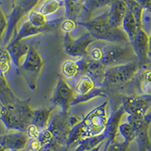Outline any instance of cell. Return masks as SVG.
I'll return each mask as SVG.
<instances>
[{
    "instance_id": "d6a6232c",
    "label": "cell",
    "mask_w": 151,
    "mask_h": 151,
    "mask_svg": "<svg viewBox=\"0 0 151 151\" xmlns=\"http://www.w3.org/2000/svg\"><path fill=\"white\" fill-rule=\"evenodd\" d=\"M78 22L70 19H64V21H62L60 24V28L64 32V33H70L72 34L73 32L76 30L77 27Z\"/></svg>"
},
{
    "instance_id": "7402d4cb",
    "label": "cell",
    "mask_w": 151,
    "mask_h": 151,
    "mask_svg": "<svg viewBox=\"0 0 151 151\" xmlns=\"http://www.w3.org/2000/svg\"><path fill=\"white\" fill-rule=\"evenodd\" d=\"M138 29H141V28H139L137 26V22H136L132 12L129 9H127V12H126V14H125L123 21H122V29L127 36L129 42H131L134 40Z\"/></svg>"
},
{
    "instance_id": "8992f818",
    "label": "cell",
    "mask_w": 151,
    "mask_h": 151,
    "mask_svg": "<svg viewBox=\"0 0 151 151\" xmlns=\"http://www.w3.org/2000/svg\"><path fill=\"white\" fill-rule=\"evenodd\" d=\"M44 60L40 52L34 47H30L21 66L17 69L19 73L33 91L37 88L38 79L44 67Z\"/></svg>"
},
{
    "instance_id": "836d02e7",
    "label": "cell",
    "mask_w": 151,
    "mask_h": 151,
    "mask_svg": "<svg viewBox=\"0 0 151 151\" xmlns=\"http://www.w3.org/2000/svg\"><path fill=\"white\" fill-rule=\"evenodd\" d=\"M7 25V17L5 16V14H4L3 11H2L1 6H0V45H1L2 38H3L5 31H6Z\"/></svg>"
},
{
    "instance_id": "74e56055",
    "label": "cell",
    "mask_w": 151,
    "mask_h": 151,
    "mask_svg": "<svg viewBox=\"0 0 151 151\" xmlns=\"http://www.w3.org/2000/svg\"><path fill=\"white\" fill-rule=\"evenodd\" d=\"M23 151H29V150L27 149V150H23Z\"/></svg>"
},
{
    "instance_id": "ffe728a7",
    "label": "cell",
    "mask_w": 151,
    "mask_h": 151,
    "mask_svg": "<svg viewBox=\"0 0 151 151\" xmlns=\"http://www.w3.org/2000/svg\"><path fill=\"white\" fill-rule=\"evenodd\" d=\"M53 109H37L33 110V119L31 124L37 128L40 132L48 128L52 116Z\"/></svg>"
},
{
    "instance_id": "4fadbf2b",
    "label": "cell",
    "mask_w": 151,
    "mask_h": 151,
    "mask_svg": "<svg viewBox=\"0 0 151 151\" xmlns=\"http://www.w3.org/2000/svg\"><path fill=\"white\" fill-rule=\"evenodd\" d=\"M87 58L77 60H67L60 67L62 77L71 88L74 86L82 76L86 74Z\"/></svg>"
},
{
    "instance_id": "7c38bea8",
    "label": "cell",
    "mask_w": 151,
    "mask_h": 151,
    "mask_svg": "<svg viewBox=\"0 0 151 151\" xmlns=\"http://www.w3.org/2000/svg\"><path fill=\"white\" fill-rule=\"evenodd\" d=\"M121 106L129 116H145L151 108V94L125 97Z\"/></svg>"
},
{
    "instance_id": "ba28073f",
    "label": "cell",
    "mask_w": 151,
    "mask_h": 151,
    "mask_svg": "<svg viewBox=\"0 0 151 151\" xmlns=\"http://www.w3.org/2000/svg\"><path fill=\"white\" fill-rule=\"evenodd\" d=\"M140 66L137 61L106 67L103 86L113 88L129 83L137 75Z\"/></svg>"
},
{
    "instance_id": "f1b7e54d",
    "label": "cell",
    "mask_w": 151,
    "mask_h": 151,
    "mask_svg": "<svg viewBox=\"0 0 151 151\" xmlns=\"http://www.w3.org/2000/svg\"><path fill=\"white\" fill-rule=\"evenodd\" d=\"M127 4L128 9L130 10L137 24V26L139 28H143V15L144 13V9L142 7V5L139 3L138 1H125Z\"/></svg>"
},
{
    "instance_id": "4dcf8cb0",
    "label": "cell",
    "mask_w": 151,
    "mask_h": 151,
    "mask_svg": "<svg viewBox=\"0 0 151 151\" xmlns=\"http://www.w3.org/2000/svg\"><path fill=\"white\" fill-rule=\"evenodd\" d=\"M106 93L105 90L103 89L102 87H98L94 91H91V93L88 94L87 95L81 97H76L73 103V105L79 104L81 103H86V102L89 101L91 100L94 99L95 98H98V97H104V98H106Z\"/></svg>"
},
{
    "instance_id": "d6986e66",
    "label": "cell",
    "mask_w": 151,
    "mask_h": 151,
    "mask_svg": "<svg viewBox=\"0 0 151 151\" xmlns=\"http://www.w3.org/2000/svg\"><path fill=\"white\" fill-rule=\"evenodd\" d=\"M98 87L95 81L89 75L85 74L78 79L72 88L75 92L76 97H81L87 95Z\"/></svg>"
},
{
    "instance_id": "cb8c5ba5",
    "label": "cell",
    "mask_w": 151,
    "mask_h": 151,
    "mask_svg": "<svg viewBox=\"0 0 151 151\" xmlns=\"http://www.w3.org/2000/svg\"><path fill=\"white\" fill-rule=\"evenodd\" d=\"M110 1H94V0H91V1H84L83 4V10L81 18H83V21L80 22H86V21L91 20V15L93 12L96 11L97 9H101V7L104 6H108Z\"/></svg>"
},
{
    "instance_id": "2e32d148",
    "label": "cell",
    "mask_w": 151,
    "mask_h": 151,
    "mask_svg": "<svg viewBox=\"0 0 151 151\" xmlns=\"http://www.w3.org/2000/svg\"><path fill=\"white\" fill-rule=\"evenodd\" d=\"M29 144V137L26 132H18L0 136V146L9 151H23Z\"/></svg>"
},
{
    "instance_id": "e0dca14e",
    "label": "cell",
    "mask_w": 151,
    "mask_h": 151,
    "mask_svg": "<svg viewBox=\"0 0 151 151\" xmlns=\"http://www.w3.org/2000/svg\"><path fill=\"white\" fill-rule=\"evenodd\" d=\"M109 12H107V22L111 27L114 29H121L123 19L127 12V4L125 1L116 0L110 1L108 5Z\"/></svg>"
},
{
    "instance_id": "30bf717a",
    "label": "cell",
    "mask_w": 151,
    "mask_h": 151,
    "mask_svg": "<svg viewBox=\"0 0 151 151\" xmlns=\"http://www.w3.org/2000/svg\"><path fill=\"white\" fill-rule=\"evenodd\" d=\"M127 122L134 127L136 133L135 141L138 151H151V141L149 129L151 125V112L143 117H127Z\"/></svg>"
},
{
    "instance_id": "277c9868",
    "label": "cell",
    "mask_w": 151,
    "mask_h": 151,
    "mask_svg": "<svg viewBox=\"0 0 151 151\" xmlns=\"http://www.w3.org/2000/svg\"><path fill=\"white\" fill-rule=\"evenodd\" d=\"M99 42L101 57L100 64L106 67L128 64L135 58L130 43H115Z\"/></svg>"
},
{
    "instance_id": "8d00e7d4",
    "label": "cell",
    "mask_w": 151,
    "mask_h": 151,
    "mask_svg": "<svg viewBox=\"0 0 151 151\" xmlns=\"http://www.w3.org/2000/svg\"><path fill=\"white\" fill-rule=\"evenodd\" d=\"M102 144H101V145H99V146H98V147H95V148H94V149L91 150H89V151H101Z\"/></svg>"
},
{
    "instance_id": "1f68e13d",
    "label": "cell",
    "mask_w": 151,
    "mask_h": 151,
    "mask_svg": "<svg viewBox=\"0 0 151 151\" xmlns=\"http://www.w3.org/2000/svg\"><path fill=\"white\" fill-rule=\"evenodd\" d=\"M129 143L125 142V141H115L113 142H109L106 151H128L129 147H130Z\"/></svg>"
},
{
    "instance_id": "83f0119b",
    "label": "cell",
    "mask_w": 151,
    "mask_h": 151,
    "mask_svg": "<svg viewBox=\"0 0 151 151\" xmlns=\"http://www.w3.org/2000/svg\"><path fill=\"white\" fill-rule=\"evenodd\" d=\"M137 87L141 94H151V69L145 70L137 79Z\"/></svg>"
},
{
    "instance_id": "d590c367",
    "label": "cell",
    "mask_w": 151,
    "mask_h": 151,
    "mask_svg": "<svg viewBox=\"0 0 151 151\" xmlns=\"http://www.w3.org/2000/svg\"><path fill=\"white\" fill-rule=\"evenodd\" d=\"M151 57V33L149 35V57Z\"/></svg>"
},
{
    "instance_id": "7a4b0ae2",
    "label": "cell",
    "mask_w": 151,
    "mask_h": 151,
    "mask_svg": "<svg viewBox=\"0 0 151 151\" xmlns=\"http://www.w3.org/2000/svg\"><path fill=\"white\" fill-rule=\"evenodd\" d=\"M29 101V99L17 98L12 103L1 105L0 119L8 130L26 132L33 116V109Z\"/></svg>"
},
{
    "instance_id": "52a82bcc",
    "label": "cell",
    "mask_w": 151,
    "mask_h": 151,
    "mask_svg": "<svg viewBox=\"0 0 151 151\" xmlns=\"http://www.w3.org/2000/svg\"><path fill=\"white\" fill-rule=\"evenodd\" d=\"M80 119L70 114L59 112L52 116L47 129L52 133L56 144L67 147V142L71 129L79 122Z\"/></svg>"
},
{
    "instance_id": "4316f807",
    "label": "cell",
    "mask_w": 151,
    "mask_h": 151,
    "mask_svg": "<svg viewBox=\"0 0 151 151\" xmlns=\"http://www.w3.org/2000/svg\"><path fill=\"white\" fill-rule=\"evenodd\" d=\"M62 6H64V1L49 0L42 4L39 9V12L45 17H48L56 14Z\"/></svg>"
},
{
    "instance_id": "3957f363",
    "label": "cell",
    "mask_w": 151,
    "mask_h": 151,
    "mask_svg": "<svg viewBox=\"0 0 151 151\" xmlns=\"http://www.w3.org/2000/svg\"><path fill=\"white\" fill-rule=\"evenodd\" d=\"M78 24L83 27L93 36L96 41L106 42L128 43L127 36L121 29L111 27L107 22V12L86 22H78Z\"/></svg>"
},
{
    "instance_id": "5bb4252c",
    "label": "cell",
    "mask_w": 151,
    "mask_h": 151,
    "mask_svg": "<svg viewBox=\"0 0 151 151\" xmlns=\"http://www.w3.org/2000/svg\"><path fill=\"white\" fill-rule=\"evenodd\" d=\"M130 43L140 67H146L149 60V35L143 28L138 29Z\"/></svg>"
},
{
    "instance_id": "8fae6325",
    "label": "cell",
    "mask_w": 151,
    "mask_h": 151,
    "mask_svg": "<svg viewBox=\"0 0 151 151\" xmlns=\"http://www.w3.org/2000/svg\"><path fill=\"white\" fill-rule=\"evenodd\" d=\"M76 94L73 89L66 82L65 79L60 76L51 98L52 104L59 107L60 112L63 113L69 114V110L70 106H73Z\"/></svg>"
},
{
    "instance_id": "d4e9b609",
    "label": "cell",
    "mask_w": 151,
    "mask_h": 151,
    "mask_svg": "<svg viewBox=\"0 0 151 151\" xmlns=\"http://www.w3.org/2000/svg\"><path fill=\"white\" fill-rule=\"evenodd\" d=\"M27 17V21L36 27H45L49 26L57 18L56 17L53 19H48V17H45L42 13H40L39 10H34V9L29 12Z\"/></svg>"
},
{
    "instance_id": "603a6c76",
    "label": "cell",
    "mask_w": 151,
    "mask_h": 151,
    "mask_svg": "<svg viewBox=\"0 0 151 151\" xmlns=\"http://www.w3.org/2000/svg\"><path fill=\"white\" fill-rule=\"evenodd\" d=\"M84 1H64V18L76 21L81 17Z\"/></svg>"
},
{
    "instance_id": "9a60e30c",
    "label": "cell",
    "mask_w": 151,
    "mask_h": 151,
    "mask_svg": "<svg viewBox=\"0 0 151 151\" xmlns=\"http://www.w3.org/2000/svg\"><path fill=\"white\" fill-rule=\"evenodd\" d=\"M64 17H57L55 21L51 25L45 27H36L33 26V24H31L28 21L26 22H24L21 24L20 28L17 29V33L11 42L26 40V39H27V38L36 36L42 34V33H48L50 31L54 30V29H57L59 25H60L62 21H64Z\"/></svg>"
},
{
    "instance_id": "f546056e",
    "label": "cell",
    "mask_w": 151,
    "mask_h": 151,
    "mask_svg": "<svg viewBox=\"0 0 151 151\" xmlns=\"http://www.w3.org/2000/svg\"><path fill=\"white\" fill-rule=\"evenodd\" d=\"M119 134L123 137L124 141L132 144L133 141H135L136 139V133L134 131V127L132 126V124L129 122H123L119 125L118 130Z\"/></svg>"
},
{
    "instance_id": "ac0fdd59",
    "label": "cell",
    "mask_w": 151,
    "mask_h": 151,
    "mask_svg": "<svg viewBox=\"0 0 151 151\" xmlns=\"http://www.w3.org/2000/svg\"><path fill=\"white\" fill-rule=\"evenodd\" d=\"M6 48L12 57L13 64L18 69L21 64V60L24 59L28 53L30 46L25 40H21L18 42H11Z\"/></svg>"
},
{
    "instance_id": "484cf974",
    "label": "cell",
    "mask_w": 151,
    "mask_h": 151,
    "mask_svg": "<svg viewBox=\"0 0 151 151\" xmlns=\"http://www.w3.org/2000/svg\"><path fill=\"white\" fill-rule=\"evenodd\" d=\"M12 64L13 61L7 48L0 45V75L5 77L12 70Z\"/></svg>"
},
{
    "instance_id": "9c48e42d",
    "label": "cell",
    "mask_w": 151,
    "mask_h": 151,
    "mask_svg": "<svg viewBox=\"0 0 151 151\" xmlns=\"http://www.w3.org/2000/svg\"><path fill=\"white\" fill-rule=\"evenodd\" d=\"M96 40L88 32L74 39L72 34L64 33V49L67 55L76 58H86L88 47Z\"/></svg>"
},
{
    "instance_id": "44dd1931",
    "label": "cell",
    "mask_w": 151,
    "mask_h": 151,
    "mask_svg": "<svg viewBox=\"0 0 151 151\" xmlns=\"http://www.w3.org/2000/svg\"><path fill=\"white\" fill-rule=\"evenodd\" d=\"M106 68V67L102 65L101 64L92 61L87 58L86 74L89 75L95 81L98 87H103Z\"/></svg>"
},
{
    "instance_id": "6da1fadb",
    "label": "cell",
    "mask_w": 151,
    "mask_h": 151,
    "mask_svg": "<svg viewBox=\"0 0 151 151\" xmlns=\"http://www.w3.org/2000/svg\"><path fill=\"white\" fill-rule=\"evenodd\" d=\"M108 101L93 108L71 129L67 142V148L88 138L104 134L108 122Z\"/></svg>"
},
{
    "instance_id": "5b68a950",
    "label": "cell",
    "mask_w": 151,
    "mask_h": 151,
    "mask_svg": "<svg viewBox=\"0 0 151 151\" xmlns=\"http://www.w3.org/2000/svg\"><path fill=\"white\" fill-rule=\"evenodd\" d=\"M40 3V1L36 0H22L12 2V12L7 17V28L0 45L6 47L9 45L17 33L22 19L28 15Z\"/></svg>"
},
{
    "instance_id": "e575fe53",
    "label": "cell",
    "mask_w": 151,
    "mask_h": 151,
    "mask_svg": "<svg viewBox=\"0 0 151 151\" xmlns=\"http://www.w3.org/2000/svg\"><path fill=\"white\" fill-rule=\"evenodd\" d=\"M138 2L145 10L151 13V0H149V1H138Z\"/></svg>"
}]
</instances>
